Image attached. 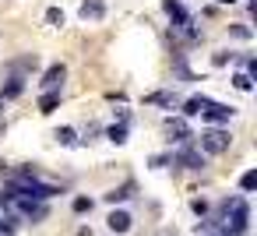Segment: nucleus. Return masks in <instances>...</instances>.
<instances>
[{
  "instance_id": "nucleus-12",
  "label": "nucleus",
  "mask_w": 257,
  "mask_h": 236,
  "mask_svg": "<svg viewBox=\"0 0 257 236\" xmlns=\"http://www.w3.org/2000/svg\"><path fill=\"white\" fill-rule=\"evenodd\" d=\"M36 64H39V60H36V53H25V57H22V60H11V64H8V67H11V71H15V74H18V78H22V71H32V67H36Z\"/></svg>"
},
{
  "instance_id": "nucleus-7",
  "label": "nucleus",
  "mask_w": 257,
  "mask_h": 236,
  "mask_svg": "<svg viewBox=\"0 0 257 236\" xmlns=\"http://www.w3.org/2000/svg\"><path fill=\"white\" fill-rule=\"evenodd\" d=\"M208 102H211L208 95H190V99H187V102H180V106H183V116H197V113H204V109H208Z\"/></svg>"
},
{
  "instance_id": "nucleus-11",
  "label": "nucleus",
  "mask_w": 257,
  "mask_h": 236,
  "mask_svg": "<svg viewBox=\"0 0 257 236\" xmlns=\"http://www.w3.org/2000/svg\"><path fill=\"white\" fill-rule=\"evenodd\" d=\"M106 222H109V229H113V232H127V229H131V222H134V218H131V215H127V211H113V215H109V218H106Z\"/></svg>"
},
{
  "instance_id": "nucleus-16",
  "label": "nucleus",
  "mask_w": 257,
  "mask_h": 236,
  "mask_svg": "<svg viewBox=\"0 0 257 236\" xmlns=\"http://www.w3.org/2000/svg\"><path fill=\"white\" fill-rule=\"evenodd\" d=\"M232 85H236L239 92H250V85H253V81H250V74H246V71H239V74L232 78Z\"/></svg>"
},
{
  "instance_id": "nucleus-6",
  "label": "nucleus",
  "mask_w": 257,
  "mask_h": 236,
  "mask_svg": "<svg viewBox=\"0 0 257 236\" xmlns=\"http://www.w3.org/2000/svg\"><path fill=\"white\" fill-rule=\"evenodd\" d=\"M102 15H106L102 0H85V4H81V18L85 22H102Z\"/></svg>"
},
{
  "instance_id": "nucleus-9",
  "label": "nucleus",
  "mask_w": 257,
  "mask_h": 236,
  "mask_svg": "<svg viewBox=\"0 0 257 236\" xmlns=\"http://www.w3.org/2000/svg\"><path fill=\"white\" fill-rule=\"evenodd\" d=\"M134 190H138V183H134V180H127L123 187H113V190L106 194V201H109V204H116V201H127V197H134Z\"/></svg>"
},
{
  "instance_id": "nucleus-22",
  "label": "nucleus",
  "mask_w": 257,
  "mask_h": 236,
  "mask_svg": "<svg viewBox=\"0 0 257 236\" xmlns=\"http://www.w3.org/2000/svg\"><path fill=\"white\" fill-rule=\"evenodd\" d=\"M74 211H92V197H74Z\"/></svg>"
},
{
  "instance_id": "nucleus-21",
  "label": "nucleus",
  "mask_w": 257,
  "mask_h": 236,
  "mask_svg": "<svg viewBox=\"0 0 257 236\" xmlns=\"http://www.w3.org/2000/svg\"><path fill=\"white\" fill-rule=\"evenodd\" d=\"M152 166H155V169H162V166H173V152H169V155H152Z\"/></svg>"
},
{
  "instance_id": "nucleus-17",
  "label": "nucleus",
  "mask_w": 257,
  "mask_h": 236,
  "mask_svg": "<svg viewBox=\"0 0 257 236\" xmlns=\"http://www.w3.org/2000/svg\"><path fill=\"white\" fill-rule=\"evenodd\" d=\"M53 138H57L60 145H74V127H60V131H57Z\"/></svg>"
},
{
  "instance_id": "nucleus-23",
  "label": "nucleus",
  "mask_w": 257,
  "mask_h": 236,
  "mask_svg": "<svg viewBox=\"0 0 257 236\" xmlns=\"http://www.w3.org/2000/svg\"><path fill=\"white\" fill-rule=\"evenodd\" d=\"M190 208H194L197 215H204V211H208V201H190Z\"/></svg>"
},
{
  "instance_id": "nucleus-14",
  "label": "nucleus",
  "mask_w": 257,
  "mask_h": 236,
  "mask_svg": "<svg viewBox=\"0 0 257 236\" xmlns=\"http://www.w3.org/2000/svg\"><path fill=\"white\" fill-rule=\"evenodd\" d=\"M106 138H109L113 145H123V141H127V124H113V127L106 131Z\"/></svg>"
},
{
  "instance_id": "nucleus-13",
  "label": "nucleus",
  "mask_w": 257,
  "mask_h": 236,
  "mask_svg": "<svg viewBox=\"0 0 257 236\" xmlns=\"http://www.w3.org/2000/svg\"><path fill=\"white\" fill-rule=\"evenodd\" d=\"M60 106V92H43L39 95V113H53Z\"/></svg>"
},
{
  "instance_id": "nucleus-20",
  "label": "nucleus",
  "mask_w": 257,
  "mask_h": 236,
  "mask_svg": "<svg viewBox=\"0 0 257 236\" xmlns=\"http://www.w3.org/2000/svg\"><path fill=\"white\" fill-rule=\"evenodd\" d=\"M15 229H18V225H15V218H11V215H8V218H0V236H11Z\"/></svg>"
},
{
  "instance_id": "nucleus-18",
  "label": "nucleus",
  "mask_w": 257,
  "mask_h": 236,
  "mask_svg": "<svg viewBox=\"0 0 257 236\" xmlns=\"http://www.w3.org/2000/svg\"><path fill=\"white\" fill-rule=\"evenodd\" d=\"M46 22H50V25H64V11H60V8H50V11H46Z\"/></svg>"
},
{
  "instance_id": "nucleus-15",
  "label": "nucleus",
  "mask_w": 257,
  "mask_h": 236,
  "mask_svg": "<svg viewBox=\"0 0 257 236\" xmlns=\"http://www.w3.org/2000/svg\"><path fill=\"white\" fill-rule=\"evenodd\" d=\"M253 187H257V173H253V169H246V173L239 176V190H246V194H250Z\"/></svg>"
},
{
  "instance_id": "nucleus-10",
  "label": "nucleus",
  "mask_w": 257,
  "mask_h": 236,
  "mask_svg": "<svg viewBox=\"0 0 257 236\" xmlns=\"http://www.w3.org/2000/svg\"><path fill=\"white\" fill-rule=\"evenodd\" d=\"M145 102H152V106H180V95L176 92H152Z\"/></svg>"
},
{
  "instance_id": "nucleus-5",
  "label": "nucleus",
  "mask_w": 257,
  "mask_h": 236,
  "mask_svg": "<svg viewBox=\"0 0 257 236\" xmlns=\"http://www.w3.org/2000/svg\"><path fill=\"white\" fill-rule=\"evenodd\" d=\"M232 106H222V102H208V109L201 113L204 120H211V124H225V120H232Z\"/></svg>"
},
{
  "instance_id": "nucleus-8",
  "label": "nucleus",
  "mask_w": 257,
  "mask_h": 236,
  "mask_svg": "<svg viewBox=\"0 0 257 236\" xmlns=\"http://www.w3.org/2000/svg\"><path fill=\"white\" fill-rule=\"evenodd\" d=\"M25 92V78H18V74H11L8 78V85L4 88H0V99H18Z\"/></svg>"
},
{
  "instance_id": "nucleus-24",
  "label": "nucleus",
  "mask_w": 257,
  "mask_h": 236,
  "mask_svg": "<svg viewBox=\"0 0 257 236\" xmlns=\"http://www.w3.org/2000/svg\"><path fill=\"white\" fill-rule=\"evenodd\" d=\"M218 4H232V0H218Z\"/></svg>"
},
{
  "instance_id": "nucleus-1",
  "label": "nucleus",
  "mask_w": 257,
  "mask_h": 236,
  "mask_svg": "<svg viewBox=\"0 0 257 236\" xmlns=\"http://www.w3.org/2000/svg\"><path fill=\"white\" fill-rule=\"evenodd\" d=\"M229 131H218V127H211V131H204L201 134V148L208 152V155H222L225 148H229Z\"/></svg>"
},
{
  "instance_id": "nucleus-2",
  "label": "nucleus",
  "mask_w": 257,
  "mask_h": 236,
  "mask_svg": "<svg viewBox=\"0 0 257 236\" xmlns=\"http://www.w3.org/2000/svg\"><path fill=\"white\" fill-rule=\"evenodd\" d=\"M173 166H183V169H204V152L190 145H180V152H173Z\"/></svg>"
},
{
  "instance_id": "nucleus-3",
  "label": "nucleus",
  "mask_w": 257,
  "mask_h": 236,
  "mask_svg": "<svg viewBox=\"0 0 257 236\" xmlns=\"http://www.w3.org/2000/svg\"><path fill=\"white\" fill-rule=\"evenodd\" d=\"M166 131H169V141H180V145H190L194 141V134H190V127H187L183 116H169L166 120Z\"/></svg>"
},
{
  "instance_id": "nucleus-19",
  "label": "nucleus",
  "mask_w": 257,
  "mask_h": 236,
  "mask_svg": "<svg viewBox=\"0 0 257 236\" xmlns=\"http://www.w3.org/2000/svg\"><path fill=\"white\" fill-rule=\"evenodd\" d=\"M229 36H236V39H250L253 32H250L246 25H229Z\"/></svg>"
},
{
  "instance_id": "nucleus-4",
  "label": "nucleus",
  "mask_w": 257,
  "mask_h": 236,
  "mask_svg": "<svg viewBox=\"0 0 257 236\" xmlns=\"http://www.w3.org/2000/svg\"><path fill=\"white\" fill-rule=\"evenodd\" d=\"M64 78H67V67H64V64H53V67L43 74L39 85H43L46 92H60V88H64Z\"/></svg>"
}]
</instances>
